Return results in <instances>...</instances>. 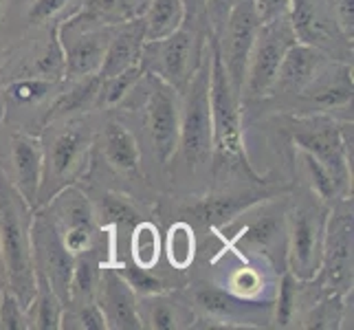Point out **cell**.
Listing matches in <instances>:
<instances>
[{
	"instance_id": "cell-35",
	"label": "cell",
	"mask_w": 354,
	"mask_h": 330,
	"mask_svg": "<svg viewBox=\"0 0 354 330\" xmlns=\"http://www.w3.org/2000/svg\"><path fill=\"white\" fill-rule=\"evenodd\" d=\"M84 0H27L24 7V27L42 29L57 27L64 18L77 14Z\"/></svg>"
},
{
	"instance_id": "cell-23",
	"label": "cell",
	"mask_w": 354,
	"mask_h": 330,
	"mask_svg": "<svg viewBox=\"0 0 354 330\" xmlns=\"http://www.w3.org/2000/svg\"><path fill=\"white\" fill-rule=\"evenodd\" d=\"M137 315L141 328L150 330H178L194 326V309L189 300H183L169 291L137 297Z\"/></svg>"
},
{
	"instance_id": "cell-7",
	"label": "cell",
	"mask_w": 354,
	"mask_h": 330,
	"mask_svg": "<svg viewBox=\"0 0 354 330\" xmlns=\"http://www.w3.org/2000/svg\"><path fill=\"white\" fill-rule=\"evenodd\" d=\"M203 40L201 27L183 24L180 29L163 40L143 42L141 66L145 73H152L158 80L169 84L178 95H183L205 59L207 48H203Z\"/></svg>"
},
{
	"instance_id": "cell-29",
	"label": "cell",
	"mask_w": 354,
	"mask_h": 330,
	"mask_svg": "<svg viewBox=\"0 0 354 330\" xmlns=\"http://www.w3.org/2000/svg\"><path fill=\"white\" fill-rule=\"evenodd\" d=\"M185 20V0H150L148 9L143 11L145 42L167 38L176 29H180Z\"/></svg>"
},
{
	"instance_id": "cell-44",
	"label": "cell",
	"mask_w": 354,
	"mask_h": 330,
	"mask_svg": "<svg viewBox=\"0 0 354 330\" xmlns=\"http://www.w3.org/2000/svg\"><path fill=\"white\" fill-rule=\"evenodd\" d=\"M326 9L330 11V16L339 31L344 33V38L352 42L354 33V0H324Z\"/></svg>"
},
{
	"instance_id": "cell-34",
	"label": "cell",
	"mask_w": 354,
	"mask_h": 330,
	"mask_svg": "<svg viewBox=\"0 0 354 330\" xmlns=\"http://www.w3.org/2000/svg\"><path fill=\"white\" fill-rule=\"evenodd\" d=\"M48 38L46 44L38 51L35 59L27 64L20 75H35V77H44V80H51V82H62L64 80V73H66V62H64V51H62V44H59L57 38V27H48L46 29Z\"/></svg>"
},
{
	"instance_id": "cell-17",
	"label": "cell",
	"mask_w": 354,
	"mask_h": 330,
	"mask_svg": "<svg viewBox=\"0 0 354 330\" xmlns=\"http://www.w3.org/2000/svg\"><path fill=\"white\" fill-rule=\"evenodd\" d=\"M328 59L333 57H328L319 48L295 40L286 48V53L282 57L271 97H275V100H295L319 75V71L326 66Z\"/></svg>"
},
{
	"instance_id": "cell-49",
	"label": "cell",
	"mask_w": 354,
	"mask_h": 330,
	"mask_svg": "<svg viewBox=\"0 0 354 330\" xmlns=\"http://www.w3.org/2000/svg\"><path fill=\"white\" fill-rule=\"evenodd\" d=\"M0 273H3V262H0Z\"/></svg>"
},
{
	"instance_id": "cell-11",
	"label": "cell",
	"mask_w": 354,
	"mask_h": 330,
	"mask_svg": "<svg viewBox=\"0 0 354 330\" xmlns=\"http://www.w3.org/2000/svg\"><path fill=\"white\" fill-rule=\"evenodd\" d=\"M111 33L113 27L108 24H91L75 16H68L59 22L57 38L66 62L64 80L73 82L88 75H100Z\"/></svg>"
},
{
	"instance_id": "cell-30",
	"label": "cell",
	"mask_w": 354,
	"mask_h": 330,
	"mask_svg": "<svg viewBox=\"0 0 354 330\" xmlns=\"http://www.w3.org/2000/svg\"><path fill=\"white\" fill-rule=\"evenodd\" d=\"M57 84L59 82H51L35 75H20L7 84L5 102L11 110L27 113V110H33L46 100H51V95L57 91Z\"/></svg>"
},
{
	"instance_id": "cell-37",
	"label": "cell",
	"mask_w": 354,
	"mask_h": 330,
	"mask_svg": "<svg viewBox=\"0 0 354 330\" xmlns=\"http://www.w3.org/2000/svg\"><path fill=\"white\" fill-rule=\"evenodd\" d=\"M247 260H249L247 255H242V264H238L236 268H231L229 275L225 277V282H223V288L229 291L231 295L240 297V300L260 302L262 293L266 291V277L258 271V266L249 264Z\"/></svg>"
},
{
	"instance_id": "cell-32",
	"label": "cell",
	"mask_w": 354,
	"mask_h": 330,
	"mask_svg": "<svg viewBox=\"0 0 354 330\" xmlns=\"http://www.w3.org/2000/svg\"><path fill=\"white\" fill-rule=\"evenodd\" d=\"M163 251L167 255L169 266L176 268V271H187L194 264V260H196V229L189 220L180 218L167 227Z\"/></svg>"
},
{
	"instance_id": "cell-5",
	"label": "cell",
	"mask_w": 354,
	"mask_h": 330,
	"mask_svg": "<svg viewBox=\"0 0 354 330\" xmlns=\"http://www.w3.org/2000/svg\"><path fill=\"white\" fill-rule=\"evenodd\" d=\"M286 130L292 148L319 158L339 187L352 196V121L339 124L330 115H304L292 117Z\"/></svg>"
},
{
	"instance_id": "cell-43",
	"label": "cell",
	"mask_w": 354,
	"mask_h": 330,
	"mask_svg": "<svg viewBox=\"0 0 354 330\" xmlns=\"http://www.w3.org/2000/svg\"><path fill=\"white\" fill-rule=\"evenodd\" d=\"M59 238H62L64 249L75 258L97 247V225H75L59 229Z\"/></svg>"
},
{
	"instance_id": "cell-27",
	"label": "cell",
	"mask_w": 354,
	"mask_h": 330,
	"mask_svg": "<svg viewBox=\"0 0 354 330\" xmlns=\"http://www.w3.org/2000/svg\"><path fill=\"white\" fill-rule=\"evenodd\" d=\"M295 161L301 169V178H304L301 183L306 185V192H310L319 203L330 207L339 199H348V194L339 187V183L330 174V169L319 158H315L313 154L304 150H295Z\"/></svg>"
},
{
	"instance_id": "cell-48",
	"label": "cell",
	"mask_w": 354,
	"mask_h": 330,
	"mask_svg": "<svg viewBox=\"0 0 354 330\" xmlns=\"http://www.w3.org/2000/svg\"><path fill=\"white\" fill-rule=\"evenodd\" d=\"M11 3H14V0H0V24H3L7 11L11 9Z\"/></svg>"
},
{
	"instance_id": "cell-4",
	"label": "cell",
	"mask_w": 354,
	"mask_h": 330,
	"mask_svg": "<svg viewBox=\"0 0 354 330\" xmlns=\"http://www.w3.org/2000/svg\"><path fill=\"white\" fill-rule=\"evenodd\" d=\"M209 110L214 126V158L221 167H238L251 178H258L247 161L242 139V104L223 64L216 35L209 38Z\"/></svg>"
},
{
	"instance_id": "cell-14",
	"label": "cell",
	"mask_w": 354,
	"mask_h": 330,
	"mask_svg": "<svg viewBox=\"0 0 354 330\" xmlns=\"http://www.w3.org/2000/svg\"><path fill=\"white\" fill-rule=\"evenodd\" d=\"M260 24L262 22L253 7V0H236V5L231 7L229 16L225 18V27L221 35H216L223 64L238 97L244 82V68H247V59Z\"/></svg>"
},
{
	"instance_id": "cell-45",
	"label": "cell",
	"mask_w": 354,
	"mask_h": 330,
	"mask_svg": "<svg viewBox=\"0 0 354 330\" xmlns=\"http://www.w3.org/2000/svg\"><path fill=\"white\" fill-rule=\"evenodd\" d=\"M290 5H292V0H253V7L258 11V18L262 24L286 18Z\"/></svg>"
},
{
	"instance_id": "cell-20",
	"label": "cell",
	"mask_w": 354,
	"mask_h": 330,
	"mask_svg": "<svg viewBox=\"0 0 354 330\" xmlns=\"http://www.w3.org/2000/svg\"><path fill=\"white\" fill-rule=\"evenodd\" d=\"M97 137V148L104 158V163L119 176H139L141 174V145L124 121L111 117L106 119Z\"/></svg>"
},
{
	"instance_id": "cell-16",
	"label": "cell",
	"mask_w": 354,
	"mask_h": 330,
	"mask_svg": "<svg viewBox=\"0 0 354 330\" xmlns=\"http://www.w3.org/2000/svg\"><path fill=\"white\" fill-rule=\"evenodd\" d=\"M306 104L308 115H328L333 110H346L352 106V66L348 62L328 59L306 89L292 102Z\"/></svg>"
},
{
	"instance_id": "cell-22",
	"label": "cell",
	"mask_w": 354,
	"mask_h": 330,
	"mask_svg": "<svg viewBox=\"0 0 354 330\" xmlns=\"http://www.w3.org/2000/svg\"><path fill=\"white\" fill-rule=\"evenodd\" d=\"M145 42L143 16H134L113 27L111 40L100 68V77H113L132 66L141 64V48Z\"/></svg>"
},
{
	"instance_id": "cell-12",
	"label": "cell",
	"mask_w": 354,
	"mask_h": 330,
	"mask_svg": "<svg viewBox=\"0 0 354 330\" xmlns=\"http://www.w3.org/2000/svg\"><path fill=\"white\" fill-rule=\"evenodd\" d=\"M187 300L203 315V322H209V328H262L271 322L262 317V302L240 300L209 282L189 284Z\"/></svg>"
},
{
	"instance_id": "cell-21",
	"label": "cell",
	"mask_w": 354,
	"mask_h": 330,
	"mask_svg": "<svg viewBox=\"0 0 354 330\" xmlns=\"http://www.w3.org/2000/svg\"><path fill=\"white\" fill-rule=\"evenodd\" d=\"M264 199H271V194L260 192V190H227V192H216L207 194V196L194 201L185 214L192 216L194 223L203 227L218 229L229 220H234L240 212L249 210L251 205L260 203Z\"/></svg>"
},
{
	"instance_id": "cell-42",
	"label": "cell",
	"mask_w": 354,
	"mask_h": 330,
	"mask_svg": "<svg viewBox=\"0 0 354 330\" xmlns=\"http://www.w3.org/2000/svg\"><path fill=\"white\" fill-rule=\"evenodd\" d=\"M31 328L29 313L20 300L7 286L0 288V330H24Z\"/></svg>"
},
{
	"instance_id": "cell-3",
	"label": "cell",
	"mask_w": 354,
	"mask_h": 330,
	"mask_svg": "<svg viewBox=\"0 0 354 330\" xmlns=\"http://www.w3.org/2000/svg\"><path fill=\"white\" fill-rule=\"evenodd\" d=\"M95 145V130L88 117H66L46 124L42 139V183L38 207H44L55 194L86 174L91 152Z\"/></svg>"
},
{
	"instance_id": "cell-19",
	"label": "cell",
	"mask_w": 354,
	"mask_h": 330,
	"mask_svg": "<svg viewBox=\"0 0 354 330\" xmlns=\"http://www.w3.org/2000/svg\"><path fill=\"white\" fill-rule=\"evenodd\" d=\"M95 304L100 306L106 328L113 330H139L141 322L137 315V295L124 282L113 264L102 268L100 286H97Z\"/></svg>"
},
{
	"instance_id": "cell-13",
	"label": "cell",
	"mask_w": 354,
	"mask_h": 330,
	"mask_svg": "<svg viewBox=\"0 0 354 330\" xmlns=\"http://www.w3.org/2000/svg\"><path fill=\"white\" fill-rule=\"evenodd\" d=\"M35 216L31 218V251H33V266L35 273L46 277V282L53 286L59 300L68 302V284L73 273V262L75 258L64 249L59 229L48 210H33Z\"/></svg>"
},
{
	"instance_id": "cell-40",
	"label": "cell",
	"mask_w": 354,
	"mask_h": 330,
	"mask_svg": "<svg viewBox=\"0 0 354 330\" xmlns=\"http://www.w3.org/2000/svg\"><path fill=\"white\" fill-rule=\"evenodd\" d=\"M113 266H115V271L124 277V282L134 291V295L137 297L154 295V293H163L169 288L161 277H156L152 273V268H143V266H137L132 262H119Z\"/></svg>"
},
{
	"instance_id": "cell-24",
	"label": "cell",
	"mask_w": 354,
	"mask_h": 330,
	"mask_svg": "<svg viewBox=\"0 0 354 330\" xmlns=\"http://www.w3.org/2000/svg\"><path fill=\"white\" fill-rule=\"evenodd\" d=\"M93 201L95 223L100 229L111 231V242L121 229H132L141 220L139 207L130 196L121 192H100Z\"/></svg>"
},
{
	"instance_id": "cell-9",
	"label": "cell",
	"mask_w": 354,
	"mask_h": 330,
	"mask_svg": "<svg viewBox=\"0 0 354 330\" xmlns=\"http://www.w3.org/2000/svg\"><path fill=\"white\" fill-rule=\"evenodd\" d=\"M143 132L150 145L154 161L167 167L172 161L176 141H178V124H180V95L158 80L152 73L143 75Z\"/></svg>"
},
{
	"instance_id": "cell-25",
	"label": "cell",
	"mask_w": 354,
	"mask_h": 330,
	"mask_svg": "<svg viewBox=\"0 0 354 330\" xmlns=\"http://www.w3.org/2000/svg\"><path fill=\"white\" fill-rule=\"evenodd\" d=\"M97 91H100V75L73 80L71 89L59 93L51 102V106H48V110H44L42 126L51 124V121H57V119L77 117V115L88 113V110H95Z\"/></svg>"
},
{
	"instance_id": "cell-18",
	"label": "cell",
	"mask_w": 354,
	"mask_h": 330,
	"mask_svg": "<svg viewBox=\"0 0 354 330\" xmlns=\"http://www.w3.org/2000/svg\"><path fill=\"white\" fill-rule=\"evenodd\" d=\"M11 185L31 210L38 205L42 183V139L31 132H16L9 141Z\"/></svg>"
},
{
	"instance_id": "cell-28",
	"label": "cell",
	"mask_w": 354,
	"mask_h": 330,
	"mask_svg": "<svg viewBox=\"0 0 354 330\" xmlns=\"http://www.w3.org/2000/svg\"><path fill=\"white\" fill-rule=\"evenodd\" d=\"M104 262L100 258V251L91 249L82 255H75L73 262V273H71V284H68V302L66 306L73 304H88L95 302L97 286H100Z\"/></svg>"
},
{
	"instance_id": "cell-39",
	"label": "cell",
	"mask_w": 354,
	"mask_h": 330,
	"mask_svg": "<svg viewBox=\"0 0 354 330\" xmlns=\"http://www.w3.org/2000/svg\"><path fill=\"white\" fill-rule=\"evenodd\" d=\"M73 16L91 24H108V27L134 18L128 0H84L82 9Z\"/></svg>"
},
{
	"instance_id": "cell-36",
	"label": "cell",
	"mask_w": 354,
	"mask_h": 330,
	"mask_svg": "<svg viewBox=\"0 0 354 330\" xmlns=\"http://www.w3.org/2000/svg\"><path fill=\"white\" fill-rule=\"evenodd\" d=\"M145 71L141 64L132 66L119 75L113 77H100V91H97V100H95V108L97 110H111L117 108L119 104H124L128 97L134 93V89L139 86V82L143 80Z\"/></svg>"
},
{
	"instance_id": "cell-1",
	"label": "cell",
	"mask_w": 354,
	"mask_h": 330,
	"mask_svg": "<svg viewBox=\"0 0 354 330\" xmlns=\"http://www.w3.org/2000/svg\"><path fill=\"white\" fill-rule=\"evenodd\" d=\"M214 126L209 110V44L198 71L194 73L187 91L180 95L178 141L169 165H174L178 183L198 181L212 169Z\"/></svg>"
},
{
	"instance_id": "cell-46",
	"label": "cell",
	"mask_w": 354,
	"mask_h": 330,
	"mask_svg": "<svg viewBox=\"0 0 354 330\" xmlns=\"http://www.w3.org/2000/svg\"><path fill=\"white\" fill-rule=\"evenodd\" d=\"M185 9L194 27H201L205 22V16L209 14V0H185Z\"/></svg>"
},
{
	"instance_id": "cell-10",
	"label": "cell",
	"mask_w": 354,
	"mask_h": 330,
	"mask_svg": "<svg viewBox=\"0 0 354 330\" xmlns=\"http://www.w3.org/2000/svg\"><path fill=\"white\" fill-rule=\"evenodd\" d=\"M324 288L330 293L352 288V199H339L328 207L324 255L319 273Z\"/></svg>"
},
{
	"instance_id": "cell-47",
	"label": "cell",
	"mask_w": 354,
	"mask_h": 330,
	"mask_svg": "<svg viewBox=\"0 0 354 330\" xmlns=\"http://www.w3.org/2000/svg\"><path fill=\"white\" fill-rule=\"evenodd\" d=\"M128 5H130L134 16H143V11L150 5V0H128Z\"/></svg>"
},
{
	"instance_id": "cell-38",
	"label": "cell",
	"mask_w": 354,
	"mask_h": 330,
	"mask_svg": "<svg viewBox=\"0 0 354 330\" xmlns=\"http://www.w3.org/2000/svg\"><path fill=\"white\" fill-rule=\"evenodd\" d=\"M299 286H301L299 279L288 268H284V273L277 282V297L273 302V313H271L273 326L290 328L295 324L299 311Z\"/></svg>"
},
{
	"instance_id": "cell-31",
	"label": "cell",
	"mask_w": 354,
	"mask_h": 330,
	"mask_svg": "<svg viewBox=\"0 0 354 330\" xmlns=\"http://www.w3.org/2000/svg\"><path fill=\"white\" fill-rule=\"evenodd\" d=\"M29 322L31 328L38 330H57L62 324L64 302L53 291V286L46 282V277L35 273V293L29 304Z\"/></svg>"
},
{
	"instance_id": "cell-26",
	"label": "cell",
	"mask_w": 354,
	"mask_h": 330,
	"mask_svg": "<svg viewBox=\"0 0 354 330\" xmlns=\"http://www.w3.org/2000/svg\"><path fill=\"white\" fill-rule=\"evenodd\" d=\"M44 207L55 220L57 229H66L75 225H97L93 201L88 194L82 192L77 185L62 187Z\"/></svg>"
},
{
	"instance_id": "cell-41",
	"label": "cell",
	"mask_w": 354,
	"mask_h": 330,
	"mask_svg": "<svg viewBox=\"0 0 354 330\" xmlns=\"http://www.w3.org/2000/svg\"><path fill=\"white\" fill-rule=\"evenodd\" d=\"M59 328H80V330H106V320L95 302L73 304L68 313H62Z\"/></svg>"
},
{
	"instance_id": "cell-8",
	"label": "cell",
	"mask_w": 354,
	"mask_h": 330,
	"mask_svg": "<svg viewBox=\"0 0 354 330\" xmlns=\"http://www.w3.org/2000/svg\"><path fill=\"white\" fill-rule=\"evenodd\" d=\"M292 42H295V33L290 29L288 16L260 24L247 59V68H244V82L240 91L242 106L264 102L271 97L279 64Z\"/></svg>"
},
{
	"instance_id": "cell-15",
	"label": "cell",
	"mask_w": 354,
	"mask_h": 330,
	"mask_svg": "<svg viewBox=\"0 0 354 330\" xmlns=\"http://www.w3.org/2000/svg\"><path fill=\"white\" fill-rule=\"evenodd\" d=\"M288 22L297 42L310 44L328 57H339L344 62L348 55H352V42H348L339 31L324 0H292Z\"/></svg>"
},
{
	"instance_id": "cell-6",
	"label": "cell",
	"mask_w": 354,
	"mask_h": 330,
	"mask_svg": "<svg viewBox=\"0 0 354 330\" xmlns=\"http://www.w3.org/2000/svg\"><path fill=\"white\" fill-rule=\"evenodd\" d=\"M328 207L310 192L286 205V264L299 282L317 277L324 255Z\"/></svg>"
},
{
	"instance_id": "cell-2",
	"label": "cell",
	"mask_w": 354,
	"mask_h": 330,
	"mask_svg": "<svg viewBox=\"0 0 354 330\" xmlns=\"http://www.w3.org/2000/svg\"><path fill=\"white\" fill-rule=\"evenodd\" d=\"M31 218L33 210L0 169V262L5 286L20 300L24 309H29L35 293Z\"/></svg>"
},
{
	"instance_id": "cell-33",
	"label": "cell",
	"mask_w": 354,
	"mask_h": 330,
	"mask_svg": "<svg viewBox=\"0 0 354 330\" xmlns=\"http://www.w3.org/2000/svg\"><path fill=\"white\" fill-rule=\"evenodd\" d=\"M163 253L161 231L150 220H139L130 229V262L143 268H156Z\"/></svg>"
}]
</instances>
